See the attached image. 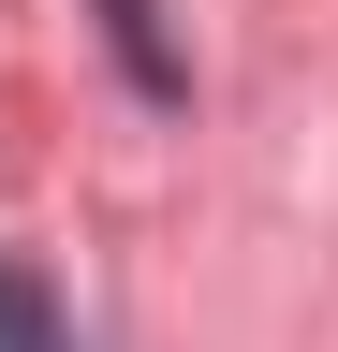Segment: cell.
Returning a JSON list of instances; mask_svg holds the SVG:
<instances>
[{
    "mask_svg": "<svg viewBox=\"0 0 338 352\" xmlns=\"http://www.w3.org/2000/svg\"><path fill=\"white\" fill-rule=\"evenodd\" d=\"M103 44H118V74H133L147 103H177V88H191L177 44H162V0H103Z\"/></svg>",
    "mask_w": 338,
    "mask_h": 352,
    "instance_id": "1",
    "label": "cell"
},
{
    "mask_svg": "<svg viewBox=\"0 0 338 352\" xmlns=\"http://www.w3.org/2000/svg\"><path fill=\"white\" fill-rule=\"evenodd\" d=\"M0 352H74L59 294H45V264H15V250H0Z\"/></svg>",
    "mask_w": 338,
    "mask_h": 352,
    "instance_id": "2",
    "label": "cell"
}]
</instances>
